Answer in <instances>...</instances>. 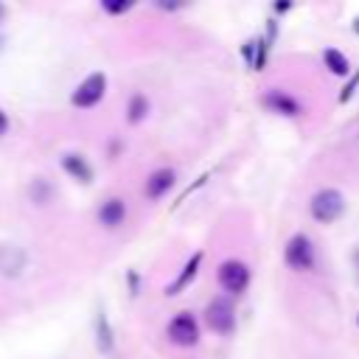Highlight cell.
Listing matches in <instances>:
<instances>
[{"instance_id":"cell-1","label":"cell","mask_w":359,"mask_h":359,"mask_svg":"<svg viewBox=\"0 0 359 359\" xmlns=\"http://www.w3.org/2000/svg\"><path fill=\"white\" fill-rule=\"evenodd\" d=\"M309 213L314 222L331 224L345 213V196L337 188H320L309 202Z\"/></svg>"},{"instance_id":"cell-2","label":"cell","mask_w":359,"mask_h":359,"mask_svg":"<svg viewBox=\"0 0 359 359\" xmlns=\"http://www.w3.org/2000/svg\"><path fill=\"white\" fill-rule=\"evenodd\" d=\"M205 323H208V328L213 334H222V337L233 334L236 331V309H233L230 297H224V294L213 297L205 306Z\"/></svg>"},{"instance_id":"cell-3","label":"cell","mask_w":359,"mask_h":359,"mask_svg":"<svg viewBox=\"0 0 359 359\" xmlns=\"http://www.w3.org/2000/svg\"><path fill=\"white\" fill-rule=\"evenodd\" d=\"M283 261L289 269L294 272H309L314 266V244L306 233H294L289 241H286V250H283Z\"/></svg>"},{"instance_id":"cell-4","label":"cell","mask_w":359,"mask_h":359,"mask_svg":"<svg viewBox=\"0 0 359 359\" xmlns=\"http://www.w3.org/2000/svg\"><path fill=\"white\" fill-rule=\"evenodd\" d=\"M219 286L227 292V294H241L247 286H250V266L244 261H236V258H227L219 264Z\"/></svg>"},{"instance_id":"cell-5","label":"cell","mask_w":359,"mask_h":359,"mask_svg":"<svg viewBox=\"0 0 359 359\" xmlns=\"http://www.w3.org/2000/svg\"><path fill=\"white\" fill-rule=\"evenodd\" d=\"M104 93H107V76H104V73H90V76L73 90L70 104H73V107H81V109L95 107V104L104 98Z\"/></svg>"},{"instance_id":"cell-6","label":"cell","mask_w":359,"mask_h":359,"mask_svg":"<svg viewBox=\"0 0 359 359\" xmlns=\"http://www.w3.org/2000/svg\"><path fill=\"white\" fill-rule=\"evenodd\" d=\"M168 339H171L174 345H180V348L196 345V342H199V323L194 320V314H188V311L177 314V317L168 323Z\"/></svg>"},{"instance_id":"cell-7","label":"cell","mask_w":359,"mask_h":359,"mask_svg":"<svg viewBox=\"0 0 359 359\" xmlns=\"http://www.w3.org/2000/svg\"><path fill=\"white\" fill-rule=\"evenodd\" d=\"M25 261H28V255H25L22 247H17V244H0V275H6V278L22 275Z\"/></svg>"},{"instance_id":"cell-8","label":"cell","mask_w":359,"mask_h":359,"mask_svg":"<svg viewBox=\"0 0 359 359\" xmlns=\"http://www.w3.org/2000/svg\"><path fill=\"white\" fill-rule=\"evenodd\" d=\"M174 185V171L171 168H154L149 177H146V185H143V194L146 199H163Z\"/></svg>"},{"instance_id":"cell-9","label":"cell","mask_w":359,"mask_h":359,"mask_svg":"<svg viewBox=\"0 0 359 359\" xmlns=\"http://www.w3.org/2000/svg\"><path fill=\"white\" fill-rule=\"evenodd\" d=\"M261 104H264L269 112H278V115H286V118L300 115V104H297L292 95L280 93V90H269V93H264Z\"/></svg>"},{"instance_id":"cell-10","label":"cell","mask_w":359,"mask_h":359,"mask_svg":"<svg viewBox=\"0 0 359 359\" xmlns=\"http://www.w3.org/2000/svg\"><path fill=\"white\" fill-rule=\"evenodd\" d=\"M123 219H126V202L121 199V196H109V199H104L101 202V208H98V222L104 224V227H118V224H123Z\"/></svg>"},{"instance_id":"cell-11","label":"cell","mask_w":359,"mask_h":359,"mask_svg":"<svg viewBox=\"0 0 359 359\" xmlns=\"http://www.w3.org/2000/svg\"><path fill=\"white\" fill-rule=\"evenodd\" d=\"M62 168H65L76 182H81V185H90V182H93V168H90V163H87L81 154H65V157H62Z\"/></svg>"},{"instance_id":"cell-12","label":"cell","mask_w":359,"mask_h":359,"mask_svg":"<svg viewBox=\"0 0 359 359\" xmlns=\"http://www.w3.org/2000/svg\"><path fill=\"white\" fill-rule=\"evenodd\" d=\"M199 264H202V252H194V258H191V261L182 266V272L177 275V280H174L171 286H165V294H168V297L180 294V292H182V289H185V286H188V283L196 278V272H199Z\"/></svg>"},{"instance_id":"cell-13","label":"cell","mask_w":359,"mask_h":359,"mask_svg":"<svg viewBox=\"0 0 359 359\" xmlns=\"http://www.w3.org/2000/svg\"><path fill=\"white\" fill-rule=\"evenodd\" d=\"M95 345L101 353H112V348H115V334H112V325H109V317L104 309L95 317Z\"/></svg>"},{"instance_id":"cell-14","label":"cell","mask_w":359,"mask_h":359,"mask_svg":"<svg viewBox=\"0 0 359 359\" xmlns=\"http://www.w3.org/2000/svg\"><path fill=\"white\" fill-rule=\"evenodd\" d=\"M323 62H325V67H328L334 76H348V73H351L348 56L339 53L337 48H325V50H323Z\"/></svg>"},{"instance_id":"cell-15","label":"cell","mask_w":359,"mask_h":359,"mask_svg":"<svg viewBox=\"0 0 359 359\" xmlns=\"http://www.w3.org/2000/svg\"><path fill=\"white\" fill-rule=\"evenodd\" d=\"M146 115H149V98L143 93H135L129 98V107H126V121L129 123H140Z\"/></svg>"},{"instance_id":"cell-16","label":"cell","mask_w":359,"mask_h":359,"mask_svg":"<svg viewBox=\"0 0 359 359\" xmlns=\"http://www.w3.org/2000/svg\"><path fill=\"white\" fill-rule=\"evenodd\" d=\"M356 84H359V70H356V76H353V79L345 84V90H342V95H339V101H342V104H345V101L353 95V87H356Z\"/></svg>"},{"instance_id":"cell-17","label":"cell","mask_w":359,"mask_h":359,"mask_svg":"<svg viewBox=\"0 0 359 359\" xmlns=\"http://www.w3.org/2000/svg\"><path fill=\"white\" fill-rule=\"evenodd\" d=\"M104 8H107L109 14H123V11L132 8V3H104Z\"/></svg>"},{"instance_id":"cell-18","label":"cell","mask_w":359,"mask_h":359,"mask_svg":"<svg viewBox=\"0 0 359 359\" xmlns=\"http://www.w3.org/2000/svg\"><path fill=\"white\" fill-rule=\"evenodd\" d=\"M6 129H8V115L0 109V135H6Z\"/></svg>"},{"instance_id":"cell-19","label":"cell","mask_w":359,"mask_h":359,"mask_svg":"<svg viewBox=\"0 0 359 359\" xmlns=\"http://www.w3.org/2000/svg\"><path fill=\"white\" fill-rule=\"evenodd\" d=\"M353 269H356V278H359V247L353 250Z\"/></svg>"},{"instance_id":"cell-20","label":"cell","mask_w":359,"mask_h":359,"mask_svg":"<svg viewBox=\"0 0 359 359\" xmlns=\"http://www.w3.org/2000/svg\"><path fill=\"white\" fill-rule=\"evenodd\" d=\"M6 14H8V8H6V6H3V3H0V22H3V20H6Z\"/></svg>"},{"instance_id":"cell-21","label":"cell","mask_w":359,"mask_h":359,"mask_svg":"<svg viewBox=\"0 0 359 359\" xmlns=\"http://www.w3.org/2000/svg\"><path fill=\"white\" fill-rule=\"evenodd\" d=\"M356 323H359V317H356Z\"/></svg>"}]
</instances>
